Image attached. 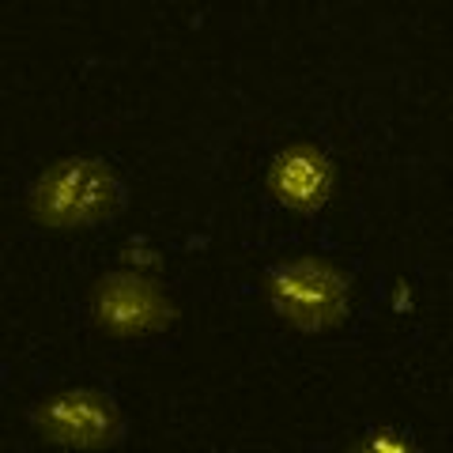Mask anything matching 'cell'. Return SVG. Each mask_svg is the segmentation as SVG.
Masks as SVG:
<instances>
[{"label": "cell", "mask_w": 453, "mask_h": 453, "mask_svg": "<svg viewBox=\"0 0 453 453\" xmlns=\"http://www.w3.org/2000/svg\"><path fill=\"white\" fill-rule=\"evenodd\" d=\"M91 318L106 336L144 340L170 329L178 310L155 280L140 273H106L91 288Z\"/></svg>", "instance_id": "cell-4"}, {"label": "cell", "mask_w": 453, "mask_h": 453, "mask_svg": "<svg viewBox=\"0 0 453 453\" xmlns=\"http://www.w3.org/2000/svg\"><path fill=\"white\" fill-rule=\"evenodd\" d=\"M336 189V166L314 144H288L268 166V193L299 216H314Z\"/></svg>", "instance_id": "cell-5"}, {"label": "cell", "mask_w": 453, "mask_h": 453, "mask_svg": "<svg viewBox=\"0 0 453 453\" xmlns=\"http://www.w3.org/2000/svg\"><path fill=\"white\" fill-rule=\"evenodd\" d=\"M268 306L299 333L340 329L351 314V280L325 257H295L276 265L265 280Z\"/></svg>", "instance_id": "cell-2"}, {"label": "cell", "mask_w": 453, "mask_h": 453, "mask_svg": "<svg viewBox=\"0 0 453 453\" xmlns=\"http://www.w3.org/2000/svg\"><path fill=\"white\" fill-rule=\"evenodd\" d=\"M129 204V189L106 159L68 155L50 163L27 193L31 219L46 231H91L113 223Z\"/></svg>", "instance_id": "cell-1"}, {"label": "cell", "mask_w": 453, "mask_h": 453, "mask_svg": "<svg viewBox=\"0 0 453 453\" xmlns=\"http://www.w3.org/2000/svg\"><path fill=\"white\" fill-rule=\"evenodd\" d=\"M31 427L61 449H106L125 438V416L103 389H61L31 408Z\"/></svg>", "instance_id": "cell-3"}]
</instances>
